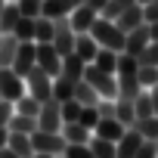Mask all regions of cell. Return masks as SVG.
<instances>
[{"instance_id": "6da1fadb", "label": "cell", "mask_w": 158, "mask_h": 158, "mask_svg": "<svg viewBox=\"0 0 158 158\" xmlns=\"http://www.w3.org/2000/svg\"><path fill=\"white\" fill-rule=\"evenodd\" d=\"M136 71H139L136 56H130V53H118V71H115V77H118V96H121V99H136V93L143 90Z\"/></svg>"}, {"instance_id": "7a4b0ae2", "label": "cell", "mask_w": 158, "mask_h": 158, "mask_svg": "<svg viewBox=\"0 0 158 158\" xmlns=\"http://www.w3.org/2000/svg\"><path fill=\"white\" fill-rule=\"evenodd\" d=\"M90 34H93V40H96L99 47H109V50H115V53H124V37H127V34L118 28L115 19L96 16V22L90 25Z\"/></svg>"}, {"instance_id": "3957f363", "label": "cell", "mask_w": 158, "mask_h": 158, "mask_svg": "<svg viewBox=\"0 0 158 158\" xmlns=\"http://www.w3.org/2000/svg\"><path fill=\"white\" fill-rule=\"evenodd\" d=\"M84 81L93 84L99 99H118V77L109 74V71H99L93 62H87V68H84Z\"/></svg>"}, {"instance_id": "277c9868", "label": "cell", "mask_w": 158, "mask_h": 158, "mask_svg": "<svg viewBox=\"0 0 158 158\" xmlns=\"http://www.w3.org/2000/svg\"><path fill=\"white\" fill-rule=\"evenodd\" d=\"M25 87H28V93H31L34 99H40V102L53 99V77H50L44 68H37V65L25 74Z\"/></svg>"}, {"instance_id": "5b68a950", "label": "cell", "mask_w": 158, "mask_h": 158, "mask_svg": "<svg viewBox=\"0 0 158 158\" xmlns=\"http://www.w3.org/2000/svg\"><path fill=\"white\" fill-rule=\"evenodd\" d=\"M37 65V40H19V47H16V56H13V71L16 74H28L31 68Z\"/></svg>"}, {"instance_id": "8992f818", "label": "cell", "mask_w": 158, "mask_h": 158, "mask_svg": "<svg viewBox=\"0 0 158 158\" xmlns=\"http://www.w3.org/2000/svg\"><path fill=\"white\" fill-rule=\"evenodd\" d=\"M31 143H34V152H47V155H62L68 146L59 130H34Z\"/></svg>"}, {"instance_id": "52a82bcc", "label": "cell", "mask_w": 158, "mask_h": 158, "mask_svg": "<svg viewBox=\"0 0 158 158\" xmlns=\"http://www.w3.org/2000/svg\"><path fill=\"white\" fill-rule=\"evenodd\" d=\"M0 96L16 102L19 96H25V77L16 74L10 65H0Z\"/></svg>"}, {"instance_id": "ba28073f", "label": "cell", "mask_w": 158, "mask_h": 158, "mask_svg": "<svg viewBox=\"0 0 158 158\" xmlns=\"http://www.w3.org/2000/svg\"><path fill=\"white\" fill-rule=\"evenodd\" d=\"M37 130H62V102L53 96L47 102H40L37 112Z\"/></svg>"}, {"instance_id": "9c48e42d", "label": "cell", "mask_w": 158, "mask_h": 158, "mask_svg": "<svg viewBox=\"0 0 158 158\" xmlns=\"http://www.w3.org/2000/svg\"><path fill=\"white\" fill-rule=\"evenodd\" d=\"M53 47H56L62 56L74 50V28H71L68 16H59V19H53Z\"/></svg>"}, {"instance_id": "30bf717a", "label": "cell", "mask_w": 158, "mask_h": 158, "mask_svg": "<svg viewBox=\"0 0 158 158\" xmlns=\"http://www.w3.org/2000/svg\"><path fill=\"white\" fill-rule=\"evenodd\" d=\"M37 68H44L50 77H56V74L62 71V53L53 47V40L37 44Z\"/></svg>"}, {"instance_id": "8fae6325", "label": "cell", "mask_w": 158, "mask_h": 158, "mask_svg": "<svg viewBox=\"0 0 158 158\" xmlns=\"http://www.w3.org/2000/svg\"><path fill=\"white\" fill-rule=\"evenodd\" d=\"M139 146H143V133L136 127H124L121 139L115 143V158H133Z\"/></svg>"}, {"instance_id": "7c38bea8", "label": "cell", "mask_w": 158, "mask_h": 158, "mask_svg": "<svg viewBox=\"0 0 158 158\" xmlns=\"http://www.w3.org/2000/svg\"><path fill=\"white\" fill-rule=\"evenodd\" d=\"M96 10L90 6V3H81V6H74L71 13H68V22H71V28H74V34L77 31H90V25L96 22Z\"/></svg>"}, {"instance_id": "4fadbf2b", "label": "cell", "mask_w": 158, "mask_h": 158, "mask_svg": "<svg viewBox=\"0 0 158 158\" xmlns=\"http://www.w3.org/2000/svg\"><path fill=\"white\" fill-rule=\"evenodd\" d=\"M149 25H139V28H133V31H127V37H124V53H130V56H139L146 47H149Z\"/></svg>"}, {"instance_id": "5bb4252c", "label": "cell", "mask_w": 158, "mask_h": 158, "mask_svg": "<svg viewBox=\"0 0 158 158\" xmlns=\"http://www.w3.org/2000/svg\"><path fill=\"white\" fill-rule=\"evenodd\" d=\"M96 50H99V44L93 40L90 31H77V34H74V50H71V53H77L84 62H93V59H96Z\"/></svg>"}, {"instance_id": "9a60e30c", "label": "cell", "mask_w": 158, "mask_h": 158, "mask_svg": "<svg viewBox=\"0 0 158 158\" xmlns=\"http://www.w3.org/2000/svg\"><path fill=\"white\" fill-rule=\"evenodd\" d=\"M115 22H118V28H121L124 34H127V31H133V28H139V25H146L143 6H139V3H130V6H127V10H124V13L115 19Z\"/></svg>"}, {"instance_id": "2e32d148", "label": "cell", "mask_w": 158, "mask_h": 158, "mask_svg": "<svg viewBox=\"0 0 158 158\" xmlns=\"http://www.w3.org/2000/svg\"><path fill=\"white\" fill-rule=\"evenodd\" d=\"M93 133H96V136H102V139L118 143V139H121V133H124V124H121L115 115H109V118H99V121H96Z\"/></svg>"}, {"instance_id": "e0dca14e", "label": "cell", "mask_w": 158, "mask_h": 158, "mask_svg": "<svg viewBox=\"0 0 158 158\" xmlns=\"http://www.w3.org/2000/svg\"><path fill=\"white\" fill-rule=\"evenodd\" d=\"M59 133L65 136V143H90V136H93V130L84 127L81 121H62V130Z\"/></svg>"}, {"instance_id": "ac0fdd59", "label": "cell", "mask_w": 158, "mask_h": 158, "mask_svg": "<svg viewBox=\"0 0 158 158\" xmlns=\"http://www.w3.org/2000/svg\"><path fill=\"white\" fill-rule=\"evenodd\" d=\"M84 68H87V62L77 56V53H65V56H62V71H59V74L71 77V81H81V77H84Z\"/></svg>"}, {"instance_id": "d6986e66", "label": "cell", "mask_w": 158, "mask_h": 158, "mask_svg": "<svg viewBox=\"0 0 158 158\" xmlns=\"http://www.w3.org/2000/svg\"><path fill=\"white\" fill-rule=\"evenodd\" d=\"M19 158H31L34 155V143H31V133H13L10 130V143H6Z\"/></svg>"}, {"instance_id": "ffe728a7", "label": "cell", "mask_w": 158, "mask_h": 158, "mask_svg": "<svg viewBox=\"0 0 158 158\" xmlns=\"http://www.w3.org/2000/svg\"><path fill=\"white\" fill-rule=\"evenodd\" d=\"M71 10H74V0H44L40 16H47V19H59V16H68Z\"/></svg>"}, {"instance_id": "44dd1931", "label": "cell", "mask_w": 158, "mask_h": 158, "mask_svg": "<svg viewBox=\"0 0 158 158\" xmlns=\"http://www.w3.org/2000/svg\"><path fill=\"white\" fill-rule=\"evenodd\" d=\"M22 19V10H19V3L16 0H6V6H3V13H0V31L3 34H10L13 28H16V22Z\"/></svg>"}, {"instance_id": "7402d4cb", "label": "cell", "mask_w": 158, "mask_h": 158, "mask_svg": "<svg viewBox=\"0 0 158 158\" xmlns=\"http://www.w3.org/2000/svg\"><path fill=\"white\" fill-rule=\"evenodd\" d=\"M93 65H96L99 71H109V74H115V71H118V53H115V50H109V47H99V50H96V59H93Z\"/></svg>"}, {"instance_id": "603a6c76", "label": "cell", "mask_w": 158, "mask_h": 158, "mask_svg": "<svg viewBox=\"0 0 158 158\" xmlns=\"http://www.w3.org/2000/svg\"><path fill=\"white\" fill-rule=\"evenodd\" d=\"M115 118L124 124V127H133L136 124V109H133V99H115Z\"/></svg>"}, {"instance_id": "cb8c5ba5", "label": "cell", "mask_w": 158, "mask_h": 158, "mask_svg": "<svg viewBox=\"0 0 158 158\" xmlns=\"http://www.w3.org/2000/svg\"><path fill=\"white\" fill-rule=\"evenodd\" d=\"M74 99L81 102V106H96V102H99V93L93 90L90 81H84V77H81V81L74 84Z\"/></svg>"}, {"instance_id": "d4e9b609", "label": "cell", "mask_w": 158, "mask_h": 158, "mask_svg": "<svg viewBox=\"0 0 158 158\" xmlns=\"http://www.w3.org/2000/svg\"><path fill=\"white\" fill-rule=\"evenodd\" d=\"M74 84H77V81H71V77H65V74H56V77H53V96H56L59 102L71 99V96H74Z\"/></svg>"}, {"instance_id": "484cf974", "label": "cell", "mask_w": 158, "mask_h": 158, "mask_svg": "<svg viewBox=\"0 0 158 158\" xmlns=\"http://www.w3.org/2000/svg\"><path fill=\"white\" fill-rule=\"evenodd\" d=\"M6 127H10L13 133H34V130H37V118L13 112V118H10V124H6Z\"/></svg>"}, {"instance_id": "4316f807", "label": "cell", "mask_w": 158, "mask_h": 158, "mask_svg": "<svg viewBox=\"0 0 158 158\" xmlns=\"http://www.w3.org/2000/svg\"><path fill=\"white\" fill-rule=\"evenodd\" d=\"M16 47H19V37L10 31L0 37V65H13V56H16Z\"/></svg>"}, {"instance_id": "83f0119b", "label": "cell", "mask_w": 158, "mask_h": 158, "mask_svg": "<svg viewBox=\"0 0 158 158\" xmlns=\"http://www.w3.org/2000/svg\"><path fill=\"white\" fill-rule=\"evenodd\" d=\"M13 109H16L19 115H31V118H37V112H40V99H34L31 93H25V96H19V99L13 102Z\"/></svg>"}, {"instance_id": "f1b7e54d", "label": "cell", "mask_w": 158, "mask_h": 158, "mask_svg": "<svg viewBox=\"0 0 158 158\" xmlns=\"http://www.w3.org/2000/svg\"><path fill=\"white\" fill-rule=\"evenodd\" d=\"M90 149H93V155L96 158H115V143L112 139H102V136H90Z\"/></svg>"}, {"instance_id": "f546056e", "label": "cell", "mask_w": 158, "mask_h": 158, "mask_svg": "<svg viewBox=\"0 0 158 158\" xmlns=\"http://www.w3.org/2000/svg\"><path fill=\"white\" fill-rule=\"evenodd\" d=\"M34 19H37V16H22V19L16 22L13 34H16L19 40H34Z\"/></svg>"}, {"instance_id": "4dcf8cb0", "label": "cell", "mask_w": 158, "mask_h": 158, "mask_svg": "<svg viewBox=\"0 0 158 158\" xmlns=\"http://www.w3.org/2000/svg\"><path fill=\"white\" fill-rule=\"evenodd\" d=\"M34 40L37 44L53 40V19H47V16H37L34 19Z\"/></svg>"}, {"instance_id": "1f68e13d", "label": "cell", "mask_w": 158, "mask_h": 158, "mask_svg": "<svg viewBox=\"0 0 158 158\" xmlns=\"http://www.w3.org/2000/svg\"><path fill=\"white\" fill-rule=\"evenodd\" d=\"M139 133H143V139H155L158 136V115H149V118H139L136 124H133Z\"/></svg>"}, {"instance_id": "d6a6232c", "label": "cell", "mask_w": 158, "mask_h": 158, "mask_svg": "<svg viewBox=\"0 0 158 158\" xmlns=\"http://www.w3.org/2000/svg\"><path fill=\"white\" fill-rule=\"evenodd\" d=\"M130 3H136V0H106V6H102L99 16H102V19H118Z\"/></svg>"}, {"instance_id": "836d02e7", "label": "cell", "mask_w": 158, "mask_h": 158, "mask_svg": "<svg viewBox=\"0 0 158 158\" xmlns=\"http://www.w3.org/2000/svg\"><path fill=\"white\" fill-rule=\"evenodd\" d=\"M62 155H65V158H96L93 149H90V143H68Z\"/></svg>"}, {"instance_id": "e575fe53", "label": "cell", "mask_w": 158, "mask_h": 158, "mask_svg": "<svg viewBox=\"0 0 158 158\" xmlns=\"http://www.w3.org/2000/svg\"><path fill=\"white\" fill-rule=\"evenodd\" d=\"M136 74H139V87H146V90L158 84V65H139Z\"/></svg>"}, {"instance_id": "d590c367", "label": "cell", "mask_w": 158, "mask_h": 158, "mask_svg": "<svg viewBox=\"0 0 158 158\" xmlns=\"http://www.w3.org/2000/svg\"><path fill=\"white\" fill-rule=\"evenodd\" d=\"M81 109H84V106L77 102L74 96L65 99V102H62V121H77V118H81Z\"/></svg>"}, {"instance_id": "8d00e7d4", "label": "cell", "mask_w": 158, "mask_h": 158, "mask_svg": "<svg viewBox=\"0 0 158 158\" xmlns=\"http://www.w3.org/2000/svg\"><path fill=\"white\" fill-rule=\"evenodd\" d=\"M139 65H158V40H149V47L136 56Z\"/></svg>"}, {"instance_id": "74e56055", "label": "cell", "mask_w": 158, "mask_h": 158, "mask_svg": "<svg viewBox=\"0 0 158 158\" xmlns=\"http://www.w3.org/2000/svg\"><path fill=\"white\" fill-rule=\"evenodd\" d=\"M77 121H81L84 127H90V130H93V127H96V121H99V109H96V106H84V109H81V118H77Z\"/></svg>"}, {"instance_id": "f35d334b", "label": "cell", "mask_w": 158, "mask_h": 158, "mask_svg": "<svg viewBox=\"0 0 158 158\" xmlns=\"http://www.w3.org/2000/svg\"><path fill=\"white\" fill-rule=\"evenodd\" d=\"M22 16H40V6H44V0H16Z\"/></svg>"}, {"instance_id": "ab89813d", "label": "cell", "mask_w": 158, "mask_h": 158, "mask_svg": "<svg viewBox=\"0 0 158 158\" xmlns=\"http://www.w3.org/2000/svg\"><path fill=\"white\" fill-rule=\"evenodd\" d=\"M133 158H158V146H155V139H143V146L136 149Z\"/></svg>"}, {"instance_id": "60d3db41", "label": "cell", "mask_w": 158, "mask_h": 158, "mask_svg": "<svg viewBox=\"0 0 158 158\" xmlns=\"http://www.w3.org/2000/svg\"><path fill=\"white\" fill-rule=\"evenodd\" d=\"M13 112H16V109H13V102H10V99H0V127H6V124H10Z\"/></svg>"}, {"instance_id": "b9f144b4", "label": "cell", "mask_w": 158, "mask_h": 158, "mask_svg": "<svg viewBox=\"0 0 158 158\" xmlns=\"http://www.w3.org/2000/svg\"><path fill=\"white\" fill-rule=\"evenodd\" d=\"M139 6H143L146 22H155V19H158V0H149V3H139Z\"/></svg>"}, {"instance_id": "7bdbcfd3", "label": "cell", "mask_w": 158, "mask_h": 158, "mask_svg": "<svg viewBox=\"0 0 158 158\" xmlns=\"http://www.w3.org/2000/svg\"><path fill=\"white\" fill-rule=\"evenodd\" d=\"M96 109H99V118H109V115H115V99H99Z\"/></svg>"}, {"instance_id": "ee69618b", "label": "cell", "mask_w": 158, "mask_h": 158, "mask_svg": "<svg viewBox=\"0 0 158 158\" xmlns=\"http://www.w3.org/2000/svg\"><path fill=\"white\" fill-rule=\"evenodd\" d=\"M149 96H152V109H155V115H158V84L149 87Z\"/></svg>"}, {"instance_id": "f6af8a7d", "label": "cell", "mask_w": 158, "mask_h": 158, "mask_svg": "<svg viewBox=\"0 0 158 158\" xmlns=\"http://www.w3.org/2000/svg\"><path fill=\"white\" fill-rule=\"evenodd\" d=\"M146 25H149V37L158 40V19H155V22H146Z\"/></svg>"}, {"instance_id": "bcb514c9", "label": "cell", "mask_w": 158, "mask_h": 158, "mask_svg": "<svg viewBox=\"0 0 158 158\" xmlns=\"http://www.w3.org/2000/svg\"><path fill=\"white\" fill-rule=\"evenodd\" d=\"M10 143V127H0V149Z\"/></svg>"}, {"instance_id": "7dc6e473", "label": "cell", "mask_w": 158, "mask_h": 158, "mask_svg": "<svg viewBox=\"0 0 158 158\" xmlns=\"http://www.w3.org/2000/svg\"><path fill=\"white\" fill-rule=\"evenodd\" d=\"M0 158H19V155H16L10 146H3V149H0Z\"/></svg>"}, {"instance_id": "c3c4849f", "label": "cell", "mask_w": 158, "mask_h": 158, "mask_svg": "<svg viewBox=\"0 0 158 158\" xmlns=\"http://www.w3.org/2000/svg\"><path fill=\"white\" fill-rule=\"evenodd\" d=\"M87 3L96 10V13H102V6H106V0H87Z\"/></svg>"}, {"instance_id": "681fc988", "label": "cell", "mask_w": 158, "mask_h": 158, "mask_svg": "<svg viewBox=\"0 0 158 158\" xmlns=\"http://www.w3.org/2000/svg\"><path fill=\"white\" fill-rule=\"evenodd\" d=\"M31 158H56V155H47V152H34Z\"/></svg>"}, {"instance_id": "f907efd6", "label": "cell", "mask_w": 158, "mask_h": 158, "mask_svg": "<svg viewBox=\"0 0 158 158\" xmlns=\"http://www.w3.org/2000/svg\"><path fill=\"white\" fill-rule=\"evenodd\" d=\"M3 6H6V0H0V13H3Z\"/></svg>"}, {"instance_id": "816d5d0a", "label": "cell", "mask_w": 158, "mask_h": 158, "mask_svg": "<svg viewBox=\"0 0 158 158\" xmlns=\"http://www.w3.org/2000/svg\"><path fill=\"white\" fill-rule=\"evenodd\" d=\"M136 3H149V0H136Z\"/></svg>"}, {"instance_id": "f5cc1de1", "label": "cell", "mask_w": 158, "mask_h": 158, "mask_svg": "<svg viewBox=\"0 0 158 158\" xmlns=\"http://www.w3.org/2000/svg\"><path fill=\"white\" fill-rule=\"evenodd\" d=\"M155 146H158V136H155Z\"/></svg>"}, {"instance_id": "db71d44e", "label": "cell", "mask_w": 158, "mask_h": 158, "mask_svg": "<svg viewBox=\"0 0 158 158\" xmlns=\"http://www.w3.org/2000/svg\"><path fill=\"white\" fill-rule=\"evenodd\" d=\"M56 158H65V155H56Z\"/></svg>"}, {"instance_id": "11a10c76", "label": "cell", "mask_w": 158, "mask_h": 158, "mask_svg": "<svg viewBox=\"0 0 158 158\" xmlns=\"http://www.w3.org/2000/svg\"><path fill=\"white\" fill-rule=\"evenodd\" d=\"M0 37H3V31H0Z\"/></svg>"}, {"instance_id": "9f6ffc18", "label": "cell", "mask_w": 158, "mask_h": 158, "mask_svg": "<svg viewBox=\"0 0 158 158\" xmlns=\"http://www.w3.org/2000/svg\"><path fill=\"white\" fill-rule=\"evenodd\" d=\"M0 99H3V96H0Z\"/></svg>"}]
</instances>
